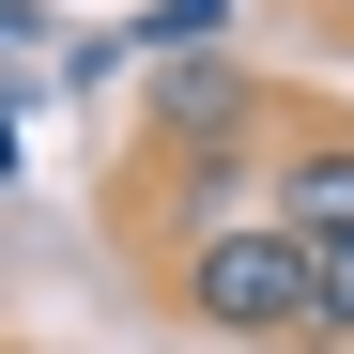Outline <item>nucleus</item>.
Wrapping results in <instances>:
<instances>
[{"label":"nucleus","instance_id":"obj_1","mask_svg":"<svg viewBox=\"0 0 354 354\" xmlns=\"http://www.w3.org/2000/svg\"><path fill=\"white\" fill-rule=\"evenodd\" d=\"M169 308H185L201 339H247V354H308L324 339V247L308 231H201V247H169Z\"/></svg>","mask_w":354,"mask_h":354},{"label":"nucleus","instance_id":"obj_2","mask_svg":"<svg viewBox=\"0 0 354 354\" xmlns=\"http://www.w3.org/2000/svg\"><path fill=\"white\" fill-rule=\"evenodd\" d=\"M154 139L169 154H247V124H262V77H231V62H154Z\"/></svg>","mask_w":354,"mask_h":354},{"label":"nucleus","instance_id":"obj_3","mask_svg":"<svg viewBox=\"0 0 354 354\" xmlns=\"http://www.w3.org/2000/svg\"><path fill=\"white\" fill-rule=\"evenodd\" d=\"M277 231H308V247H354V139H292L277 185H262Z\"/></svg>","mask_w":354,"mask_h":354},{"label":"nucleus","instance_id":"obj_4","mask_svg":"<svg viewBox=\"0 0 354 354\" xmlns=\"http://www.w3.org/2000/svg\"><path fill=\"white\" fill-rule=\"evenodd\" d=\"M231 16V0H154V46H169V62H201V31Z\"/></svg>","mask_w":354,"mask_h":354},{"label":"nucleus","instance_id":"obj_5","mask_svg":"<svg viewBox=\"0 0 354 354\" xmlns=\"http://www.w3.org/2000/svg\"><path fill=\"white\" fill-rule=\"evenodd\" d=\"M324 339H354V247H324Z\"/></svg>","mask_w":354,"mask_h":354}]
</instances>
